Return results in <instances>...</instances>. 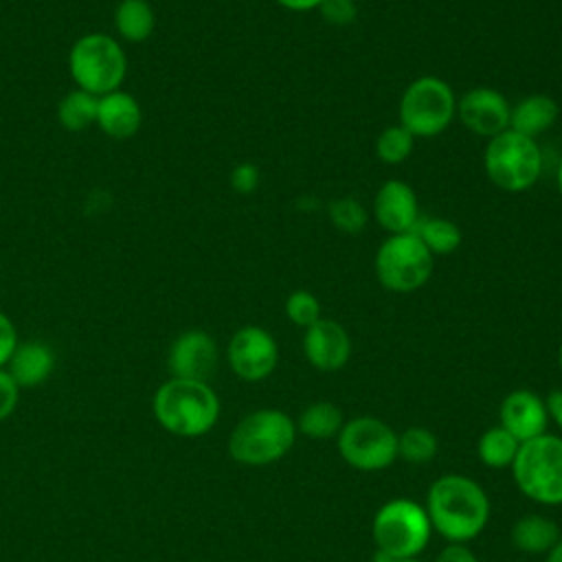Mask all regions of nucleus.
Listing matches in <instances>:
<instances>
[{
	"label": "nucleus",
	"instance_id": "1",
	"mask_svg": "<svg viewBox=\"0 0 562 562\" xmlns=\"http://www.w3.org/2000/svg\"><path fill=\"white\" fill-rule=\"evenodd\" d=\"M426 514L439 536L465 544L485 529L490 498L476 481L463 474H446L430 485Z\"/></svg>",
	"mask_w": 562,
	"mask_h": 562
},
{
	"label": "nucleus",
	"instance_id": "2",
	"mask_svg": "<svg viewBox=\"0 0 562 562\" xmlns=\"http://www.w3.org/2000/svg\"><path fill=\"white\" fill-rule=\"evenodd\" d=\"M156 422L176 437H202L220 417L215 391L200 380L169 378L158 386L151 400Z\"/></svg>",
	"mask_w": 562,
	"mask_h": 562
},
{
	"label": "nucleus",
	"instance_id": "3",
	"mask_svg": "<svg viewBox=\"0 0 562 562\" xmlns=\"http://www.w3.org/2000/svg\"><path fill=\"white\" fill-rule=\"evenodd\" d=\"M296 441V424L277 408H259L237 422L228 437V454L244 465H270Z\"/></svg>",
	"mask_w": 562,
	"mask_h": 562
},
{
	"label": "nucleus",
	"instance_id": "4",
	"mask_svg": "<svg viewBox=\"0 0 562 562\" xmlns=\"http://www.w3.org/2000/svg\"><path fill=\"white\" fill-rule=\"evenodd\" d=\"M430 520L426 507L408 498L384 503L373 516L371 533L375 542V562L417 558L430 540Z\"/></svg>",
	"mask_w": 562,
	"mask_h": 562
},
{
	"label": "nucleus",
	"instance_id": "5",
	"mask_svg": "<svg viewBox=\"0 0 562 562\" xmlns=\"http://www.w3.org/2000/svg\"><path fill=\"white\" fill-rule=\"evenodd\" d=\"M68 70L77 88L103 97L121 88L127 72V57L114 37L105 33H88L72 44Z\"/></svg>",
	"mask_w": 562,
	"mask_h": 562
},
{
	"label": "nucleus",
	"instance_id": "6",
	"mask_svg": "<svg viewBox=\"0 0 562 562\" xmlns=\"http://www.w3.org/2000/svg\"><path fill=\"white\" fill-rule=\"evenodd\" d=\"M512 474L527 498L540 505H562V437L544 432L522 441Z\"/></svg>",
	"mask_w": 562,
	"mask_h": 562
},
{
	"label": "nucleus",
	"instance_id": "7",
	"mask_svg": "<svg viewBox=\"0 0 562 562\" xmlns=\"http://www.w3.org/2000/svg\"><path fill=\"white\" fill-rule=\"evenodd\" d=\"M483 167L498 189L520 193L531 189L540 178L542 154L536 138L505 130L487 140Z\"/></svg>",
	"mask_w": 562,
	"mask_h": 562
},
{
	"label": "nucleus",
	"instance_id": "8",
	"mask_svg": "<svg viewBox=\"0 0 562 562\" xmlns=\"http://www.w3.org/2000/svg\"><path fill=\"white\" fill-rule=\"evenodd\" d=\"M457 116V97L452 88L435 77L424 75L406 86L400 99V125L413 138H430L441 134Z\"/></svg>",
	"mask_w": 562,
	"mask_h": 562
},
{
	"label": "nucleus",
	"instance_id": "9",
	"mask_svg": "<svg viewBox=\"0 0 562 562\" xmlns=\"http://www.w3.org/2000/svg\"><path fill=\"white\" fill-rule=\"evenodd\" d=\"M432 272V252L415 233L386 237L375 252V277L391 292L419 290Z\"/></svg>",
	"mask_w": 562,
	"mask_h": 562
},
{
	"label": "nucleus",
	"instance_id": "10",
	"mask_svg": "<svg viewBox=\"0 0 562 562\" xmlns=\"http://www.w3.org/2000/svg\"><path fill=\"white\" fill-rule=\"evenodd\" d=\"M336 446L340 457L356 470L378 472L397 459V432L373 415H360L342 424Z\"/></svg>",
	"mask_w": 562,
	"mask_h": 562
},
{
	"label": "nucleus",
	"instance_id": "11",
	"mask_svg": "<svg viewBox=\"0 0 562 562\" xmlns=\"http://www.w3.org/2000/svg\"><path fill=\"white\" fill-rule=\"evenodd\" d=\"M233 373L246 382L268 378L279 362V347L272 334L257 325H246L233 334L226 349Z\"/></svg>",
	"mask_w": 562,
	"mask_h": 562
},
{
	"label": "nucleus",
	"instance_id": "12",
	"mask_svg": "<svg viewBox=\"0 0 562 562\" xmlns=\"http://www.w3.org/2000/svg\"><path fill=\"white\" fill-rule=\"evenodd\" d=\"M509 112L505 94L494 88H472L457 101L459 121L476 136L494 138L496 134L509 130Z\"/></svg>",
	"mask_w": 562,
	"mask_h": 562
},
{
	"label": "nucleus",
	"instance_id": "13",
	"mask_svg": "<svg viewBox=\"0 0 562 562\" xmlns=\"http://www.w3.org/2000/svg\"><path fill=\"white\" fill-rule=\"evenodd\" d=\"M167 367L171 378L206 382L217 367V345L202 329L182 331L169 347Z\"/></svg>",
	"mask_w": 562,
	"mask_h": 562
},
{
	"label": "nucleus",
	"instance_id": "14",
	"mask_svg": "<svg viewBox=\"0 0 562 562\" xmlns=\"http://www.w3.org/2000/svg\"><path fill=\"white\" fill-rule=\"evenodd\" d=\"M303 353L318 371H338L351 356V340L345 327L331 318H318L305 329Z\"/></svg>",
	"mask_w": 562,
	"mask_h": 562
},
{
	"label": "nucleus",
	"instance_id": "15",
	"mask_svg": "<svg viewBox=\"0 0 562 562\" xmlns=\"http://www.w3.org/2000/svg\"><path fill=\"white\" fill-rule=\"evenodd\" d=\"M373 215H375L378 224L384 231H389L391 235L413 231L415 222L419 220L417 195H415L413 187L397 178L386 180L375 193Z\"/></svg>",
	"mask_w": 562,
	"mask_h": 562
},
{
	"label": "nucleus",
	"instance_id": "16",
	"mask_svg": "<svg viewBox=\"0 0 562 562\" xmlns=\"http://www.w3.org/2000/svg\"><path fill=\"white\" fill-rule=\"evenodd\" d=\"M501 426L512 432L520 443L544 435L547 430V406L540 395L527 389L512 391L501 404Z\"/></svg>",
	"mask_w": 562,
	"mask_h": 562
},
{
	"label": "nucleus",
	"instance_id": "17",
	"mask_svg": "<svg viewBox=\"0 0 562 562\" xmlns=\"http://www.w3.org/2000/svg\"><path fill=\"white\" fill-rule=\"evenodd\" d=\"M143 123V110L140 103L123 90L108 92L99 97V108H97V125L105 136L112 138H130L138 132Z\"/></svg>",
	"mask_w": 562,
	"mask_h": 562
},
{
	"label": "nucleus",
	"instance_id": "18",
	"mask_svg": "<svg viewBox=\"0 0 562 562\" xmlns=\"http://www.w3.org/2000/svg\"><path fill=\"white\" fill-rule=\"evenodd\" d=\"M9 375L20 389H33L48 380L55 369V353L46 342L29 340L18 342L9 362L4 364Z\"/></svg>",
	"mask_w": 562,
	"mask_h": 562
},
{
	"label": "nucleus",
	"instance_id": "19",
	"mask_svg": "<svg viewBox=\"0 0 562 562\" xmlns=\"http://www.w3.org/2000/svg\"><path fill=\"white\" fill-rule=\"evenodd\" d=\"M558 119V103L547 94H529L512 105L509 130L529 138L547 132Z\"/></svg>",
	"mask_w": 562,
	"mask_h": 562
},
{
	"label": "nucleus",
	"instance_id": "20",
	"mask_svg": "<svg viewBox=\"0 0 562 562\" xmlns=\"http://www.w3.org/2000/svg\"><path fill=\"white\" fill-rule=\"evenodd\" d=\"M512 544L522 553H549L551 547L562 538L555 520L542 514H527L512 527Z\"/></svg>",
	"mask_w": 562,
	"mask_h": 562
},
{
	"label": "nucleus",
	"instance_id": "21",
	"mask_svg": "<svg viewBox=\"0 0 562 562\" xmlns=\"http://www.w3.org/2000/svg\"><path fill=\"white\" fill-rule=\"evenodd\" d=\"M114 26L125 42H145L156 26L151 4L147 0H119L114 11Z\"/></svg>",
	"mask_w": 562,
	"mask_h": 562
},
{
	"label": "nucleus",
	"instance_id": "22",
	"mask_svg": "<svg viewBox=\"0 0 562 562\" xmlns=\"http://www.w3.org/2000/svg\"><path fill=\"white\" fill-rule=\"evenodd\" d=\"M294 424L296 432L310 439H336L345 424V417L342 411L331 402H312L301 411Z\"/></svg>",
	"mask_w": 562,
	"mask_h": 562
},
{
	"label": "nucleus",
	"instance_id": "23",
	"mask_svg": "<svg viewBox=\"0 0 562 562\" xmlns=\"http://www.w3.org/2000/svg\"><path fill=\"white\" fill-rule=\"evenodd\" d=\"M520 441L507 432L501 424L487 428L476 443V454L483 465L501 470V468H512L516 454H518Z\"/></svg>",
	"mask_w": 562,
	"mask_h": 562
},
{
	"label": "nucleus",
	"instance_id": "24",
	"mask_svg": "<svg viewBox=\"0 0 562 562\" xmlns=\"http://www.w3.org/2000/svg\"><path fill=\"white\" fill-rule=\"evenodd\" d=\"M97 108H99V97L75 88L57 105V119L64 130L68 132H81L97 123Z\"/></svg>",
	"mask_w": 562,
	"mask_h": 562
},
{
	"label": "nucleus",
	"instance_id": "25",
	"mask_svg": "<svg viewBox=\"0 0 562 562\" xmlns=\"http://www.w3.org/2000/svg\"><path fill=\"white\" fill-rule=\"evenodd\" d=\"M432 255H450L461 246V231L443 217H419L413 231Z\"/></svg>",
	"mask_w": 562,
	"mask_h": 562
},
{
	"label": "nucleus",
	"instance_id": "26",
	"mask_svg": "<svg viewBox=\"0 0 562 562\" xmlns=\"http://www.w3.org/2000/svg\"><path fill=\"white\" fill-rule=\"evenodd\" d=\"M439 450L435 432L422 426H411L397 435V457L408 463H428Z\"/></svg>",
	"mask_w": 562,
	"mask_h": 562
},
{
	"label": "nucleus",
	"instance_id": "27",
	"mask_svg": "<svg viewBox=\"0 0 562 562\" xmlns=\"http://www.w3.org/2000/svg\"><path fill=\"white\" fill-rule=\"evenodd\" d=\"M413 143H415V138L411 136V132L406 127H402L400 123L389 125L380 132V136L375 140V156L386 165H400L411 156Z\"/></svg>",
	"mask_w": 562,
	"mask_h": 562
},
{
	"label": "nucleus",
	"instance_id": "28",
	"mask_svg": "<svg viewBox=\"0 0 562 562\" xmlns=\"http://www.w3.org/2000/svg\"><path fill=\"white\" fill-rule=\"evenodd\" d=\"M327 215H329V222L340 233H347V235L360 233L367 226V220H369L364 206L356 198H351V195L334 198L327 204Z\"/></svg>",
	"mask_w": 562,
	"mask_h": 562
},
{
	"label": "nucleus",
	"instance_id": "29",
	"mask_svg": "<svg viewBox=\"0 0 562 562\" xmlns=\"http://www.w3.org/2000/svg\"><path fill=\"white\" fill-rule=\"evenodd\" d=\"M285 316L299 325V327H310L321 318V303L318 299L307 292V290H294L288 299H285Z\"/></svg>",
	"mask_w": 562,
	"mask_h": 562
},
{
	"label": "nucleus",
	"instance_id": "30",
	"mask_svg": "<svg viewBox=\"0 0 562 562\" xmlns=\"http://www.w3.org/2000/svg\"><path fill=\"white\" fill-rule=\"evenodd\" d=\"M318 11L323 20H327L334 26H349L358 18L356 0H323L318 4Z\"/></svg>",
	"mask_w": 562,
	"mask_h": 562
},
{
	"label": "nucleus",
	"instance_id": "31",
	"mask_svg": "<svg viewBox=\"0 0 562 562\" xmlns=\"http://www.w3.org/2000/svg\"><path fill=\"white\" fill-rule=\"evenodd\" d=\"M259 184V169L252 162H239L231 171V187L237 193H252Z\"/></svg>",
	"mask_w": 562,
	"mask_h": 562
},
{
	"label": "nucleus",
	"instance_id": "32",
	"mask_svg": "<svg viewBox=\"0 0 562 562\" xmlns=\"http://www.w3.org/2000/svg\"><path fill=\"white\" fill-rule=\"evenodd\" d=\"M20 386L13 382L9 371L0 367V422H4L18 406Z\"/></svg>",
	"mask_w": 562,
	"mask_h": 562
},
{
	"label": "nucleus",
	"instance_id": "33",
	"mask_svg": "<svg viewBox=\"0 0 562 562\" xmlns=\"http://www.w3.org/2000/svg\"><path fill=\"white\" fill-rule=\"evenodd\" d=\"M18 347V331L11 318L0 312V367H4Z\"/></svg>",
	"mask_w": 562,
	"mask_h": 562
},
{
	"label": "nucleus",
	"instance_id": "34",
	"mask_svg": "<svg viewBox=\"0 0 562 562\" xmlns=\"http://www.w3.org/2000/svg\"><path fill=\"white\" fill-rule=\"evenodd\" d=\"M435 562H479V558L465 544L450 542L439 551Z\"/></svg>",
	"mask_w": 562,
	"mask_h": 562
},
{
	"label": "nucleus",
	"instance_id": "35",
	"mask_svg": "<svg viewBox=\"0 0 562 562\" xmlns=\"http://www.w3.org/2000/svg\"><path fill=\"white\" fill-rule=\"evenodd\" d=\"M544 406H547V415L549 419L555 422V426L562 430V389H555L547 395L544 400Z\"/></svg>",
	"mask_w": 562,
	"mask_h": 562
},
{
	"label": "nucleus",
	"instance_id": "36",
	"mask_svg": "<svg viewBox=\"0 0 562 562\" xmlns=\"http://www.w3.org/2000/svg\"><path fill=\"white\" fill-rule=\"evenodd\" d=\"M277 4H281L283 9H290V11H312V9H318V4L323 0H274Z\"/></svg>",
	"mask_w": 562,
	"mask_h": 562
},
{
	"label": "nucleus",
	"instance_id": "37",
	"mask_svg": "<svg viewBox=\"0 0 562 562\" xmlns=\"http://www.w3.org/2000/svg\"><path fill=\"white\" fill-rule=\"evenodd\" d=\"M544 562H562V538L551 547V551L547 553Z\"/></svg>",
	"mask_w": 562,
	"mask_h": 562
},
{
	"label": "nucleus",
	"instance_id": "38",
	"mask_svg": "<svg viewBox=\"0 0 562 562\" xmlns=\"http://www.w3.org/2000/svg\"><path fill=\"white\" fill-rule=\"evenodd\" d=\"M558 189H560V195H562V158H560V165H558Z\"/></svg>",
	"mask_w": 562,
	"mask_h": 562
},
{
	"label": "nucleus",
	"instance_id": "39",
	"mask_svg": "<svg viewBox=\"0 0 562 562\" xmlns=\"http://www.w3.org/2000/svg\"><path fill=\"white\" fill-rule=\"evenodd\" d=\"M558 364H560V369H562V345H560V349H558Z\"/></svg>",
	"mask_w": 562,
	"mask_h": 562
},
{
	"label": "nucleus",
	"instance_id": "40",
	"mask_svg": "<svg viewBox=\"0 0 562 562\" xmlns=\"http://www.w3.org/2000/svg\"><path fill=\"white\" fill-rule=\"evenodd\" d=\"M389 562H419L417 558H411V560H389Z\"/></svg>",
	"mask_w": 562,
	"mask_h": 562
}]
</instances>
